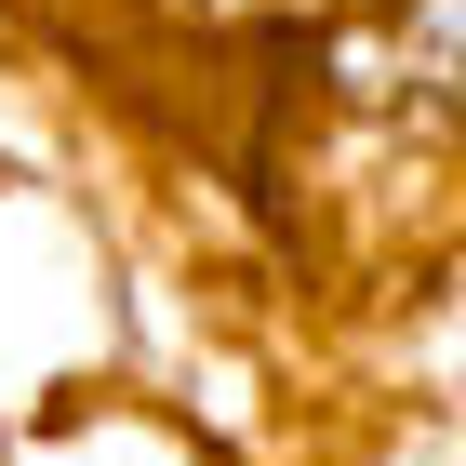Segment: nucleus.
<instances>
[{
    "instance_id": "nucleus-1",
    "label": "nucleus",
    "mask_w": 466,
    "mask_h": 466,
    "mask_svg": "<svg viewBox=\"0 0 466 466\" xmlns=\"http://www.w3.org/2000/svg\"><path fill=\"white\" fill-rule=\"evenodd\" d=\"M400 67H413V94H427V107H453V120H466V0H413Z\"/></svg>"
}]
</instances>
